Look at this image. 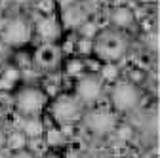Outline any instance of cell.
<instances>
[{"label":"cell","mask_w":160,"mask_h":158,"mask_svg":"<svg viewBox=\"0 0 160 158\" xmlns=\"http://www.w3.org/2000/svg\"><path fill=\"white\" fill-rule=\"evenodd\" d=\"M13 103H15V109L21 112V114H27V116H32V114H38L48 103V95L40 90V88H34V86H25L21 90H17L15 97H13Z\"/></svg>","instance_id":"5b68a950"},{"label":"cell","mask_w":160,"mask_h":158,"mask_svg":"<svg viewBox=\"0 0 160 158\" xmlns=\"http://www.w3.org/2000/svg\"><path fill=\"white\" fill-rule=\"evenodd\" d=\"M78 29H80V36H84V38H93L97 34V27H95V23L90 21V19H86Z\"/></svg>","instance_id":"ffe728a7"},{"label":"cell","mask_w":160,"mask_h":158,"mask_svg":"<svg viewBox=\"0 0 160 158\" xmlns=\"http://www.w3.org/2000/svg\"><path fill=\"white\" fill-rule=\"evenodd\" d=\"M88 19L86 15V10L80 6L78 2H72L69 6H65L59 13V21H61V27H67V29H78L84 21Z\"/></svg>","instance_id":"30bf717a"},{"label":"cell","mask_w":160,"mask_h":158,"mask_svg":"<svg viewBox=\"0 0 160 158\" xmlns=\"http://www.w3.org/2000/svg\"><path fill=\"white\" fill-rule=\"evenodd\" d=\"M12 158H36V156H34L31 151H27V149H21V151H15Z\"/></svg>","instance_id":"7402d4cb"},{"label":"cell","mask_w":160,"mask_h":158,"mask_svg":"<svg viewBox=\"0 0 160 158\" xmlns=\"http://www.w3.org/2000/svg\"><path fill=\"white\" fill-rule=\"evenodd\" d=\"M0 38L6 46L23 48L32 38V25L23 15H12L0 23Z\"/></svg>","instance_id":"7a4b0ae2"},{"label":"cell","mask_w":160,"mask_h":158,"mask_svg":"<svg viewBox=\"0 0 160 158\" xmlns=\"http://www.w3.org/2000/svg\"><path fill=\"white\" fill-rule=\"evenodd\" d=\"M34 4H36V10L42 13V15H53L55 12V0H34Z\"/></svg>","instance_id":"e0dca14e"},{"label":"cell","mask_w":160,"mask_h":158,"mask_svg":"<svg viewBox=\"0 0 160 158\" xmlns=\"http://www.w3.org/2000/svg\"><path fill=\"white\" fill-rule=\"evenodd\" d=\"M72 2H76V0H55V4H59L61 8H65V6H69V4H72Z\"/></svg>","instance_id":"603a6c76"},{"label":"cell","mask_w":160,"mask_h":158,"mask_svg":"<svg viewBox=\"0 0 160 158\" xmlns=\"http://www.w3.org/2000/svg\"><path fill=\"white\" fill-rule=\"evenodd\" d=\"M128 52V36L120 29H101L92 38V53L103 63H116Z\"/></svg>","instance_id":"6da1fadb"},{"label":"cell","mask_w":160,"mask_h":158,"mask_svg":"<svg viewBox=\"0 0 160 158\" xmlns=\"http://www.w3.org/2000/svg\"><path fill=\"white\" fill-rule=\"evenodd\" d=\"M118 74H120V71H118V65L116 63H103L101 67H99V78L105 82V80H109V82H116L118 80Z\"/></svg>","instance_id":"9a60e30c"},{"label":"cell","mask_w":160,"mask_h":158,"mask_svg":"<svg viewBox=\"0 0 160 158\" xmlns=\"http://www.w3.org/2000/svg\"><path fill=\"white\" fill-rule=\"evenodd\" d=\"M13 2L21 4V6H27V4H34V0H13Z\"/></svg>","instance_id":"d4e9b609"},{"label":"cell","mask_w":160,"mask_h":158,"mask_svg":"<svg viewBox=\"0 0 160 158\" xmlns=\"http://www.w3.org/2000/svg\"><path fill=\"white\" fill-rule=\"evenodd\" d=\"M133 19H135L133 10L128 8V6H116L111 12V23L114 25V29H120V31L130 27L133 23Z\"/></svg>","instance_id":"8fae6325"},{"label":"cell","mask_w":160,"mask_h":158,"mask_svg":"<svg viewBox=\"0 0 160 158\" xmlns=\"http://www.w3.org/2000/svg\"><path fill=\"white\" fill-rule=\"evenodd\" d=\"M42 158H61L59 154H55V152H48V154H44Z\"/></svg>","instance_id":"484cf974"},{"label":"cell","mask_w":160,"mask_h":158,"mask_svg":"<svg viewBox=\"0 0 160 158\" xmlns=\"http://www.w3.org/2000/svg\"><path fill=\"white\" fill-rule=\"evenodd\" d=\"M84 120L88 130L93 131L95 135H107L116 128V116L109 109H92L84 116Z\"/></svg>","instance_id":"52a82bcc"},{"label":"cell","mask_w":160,"mask_h":158,"mask_svg":"<svg viewBox=\"0 0 160 158\" xmlns=\"http://www.w3.org/2000/svg\"><path fill=\"white\" fill-rule=\"evenodd\" d=\"M61 61V48L55 42H44L40 44L32 55V63L40 69H53Z\"/></svg>","instance_id":"ba28073f"},{"label":"cell","mask_w":160,"mask_h":158,"mask_svg":"<svg viewBox=\"0 0 160 158\" xmlns=\"http://www.w3.org/2000/svg\"><path fill=\"white\" fill-rule=\"evenodd\" d=\"M21 131L29 137V139H40V137L44 135V122L40 120L36 114H32V116H29L25 120Z\"/></svg>","instance_id":"7c38bea8"},{"label":"cell","mask_w":160,"mask_h":158,"mask_svg":"<svg viewBox=\"0 0 160 158\" xmlns=\"http://www.w3.org/2000/svg\"><path fill=\"white\" fill-rule=\"evenodd\" d=\"M21 69L17 65H8L0 76V88H12L13 84H17V80L21 78Z\"/></svg>","instance_id":"4fadbf2b"},{"label":"cell","mask_w":160,"mask_h":158,"mask_svg":"<svg viewBox=\"0 0 160 158\" xmlns=\"http://www.w3.org/2000/svg\"><path fill=\"white\" fill-rule=\"evenodd\" d=\"M84 103H80L76 95L59 93L52 101V116L59 126H72L84 116Z\"/></svg>","instance_id":"3957f363"},{"label":"cell","mask_w":160,"mask_h":158,"mask_svg":"<svg viewBox=\"0 0 160 158\" xmlns=\"http://www.w3.org/2000/svg\"><path fill=\"white\" fill-rule=\"evenodd\" d=\"M65 158H74V156H71V154H69V156H65Z\"/></svg>","instance_id":"4316f807"},{"label":"cell","mask_w":160,"mask_h":158,"mask_svg":"<svg viewBox=\"0 0 160 158\" xmlns=\"http://www.w3.org/2000/svg\"><path fill=\"white\" fill-rule=\"evenodd\" d=\"M76 52L78 53H82V55H92V38H84V36H80L76 44H74Z\"/></svg>","instance_id":"ac0fdd59"},{"label":"cell","mask_w":160,"mask_h":158,"mask_svg":"<svg viewBox=\"0 0 160 158\" xmlns=\"http://www.w3.org/2000/svg\"><path fill=\"white\" fill-rule=\"evenodd\" d=\"M114 131L118 133V137H122V139H130V137L133 135V130H132V126H128V124H116Z\"/></svg>","instance_id":"44dd1931"},{"label":"cell","mask_w":160,"mask_h":158,"mask_svg":"<svg viewBox=\"0 0 160 158\" xmlns=\"http://www.w3.org/2000/svg\"><path fill=\"white\" fill-rule=\"evenodd\" d=\"M63 139H65V135L61 133V130H55V128H53V130L46 131V141H48V145H52V147L61 145Z\"/></svg>","instance_id":"d6986e66"},{"label":"cell","mask_w":160,"mask_h":158,"mask_svg":"<svg viewBox=\"0 0 160 158\" xmlns=\"http://www.w3.org/2000/svg\"><path fill=\"white\" fill-rule=\"evenodd\" d=\"M6 143L10 145V149L15 152V151H21V149H27L29 145V137L23 133V131H13L12 135L6 137Z\"/></svg>","instance_id":"5bb4252c"},{"label":"cell","mask_w":160,"mask_h":158,"mask_svg":"<svg viewBox=\"0 0 160 158\" xmlns=\"http://www.w3.org/2000/svg\"><path fill=\"white\" fill-rule=\"evenodd\" d=\"M84 69H86V63L82 61V59H76V57L69 59V61H67V65H65V71H67V74H69V76H78V78L82 76Z\"/></svg>","instance_id":"2e32d148"},{"label":"cell","mask_w":160,"mask_h":158,"mask_svg":"<svg viewBox=\"0 0 160 158\" xmlns=\"http://www.w3.org/2000/svg\"><path fill=\"white\" fill-rule=\"evenodd\" d=\"M6 145V133H4V130L0 128V149H2Z\"/></svg>","instance_id":"cb8c5ba5"},{"label":"cell","mask_w":160,"mask_h":158,"mask_svg":"<svg viewBox=\"0 0 160 158\" xmlns=\"http://www.w3.org/2000/svg\"><path fill=\"white\" fill-rule=\"evenodd\" d=\"M34 31L44 42H55V40L61 38L63 27H61L59 17L53 13V15H40V19L34 25Z\"/></svg>","instance_id":"9c48e42d"},{"label":"cell","mask_w":160,"mask_h":158,"mask_svg":"<svg viewBox=\"0 0 160 158\" xmlns=\"http://www.w3.org/2000/svg\"><path fill=\"white\" fill-rule=\"evenodd\" d=\"M74 95L80 99V103H95L99 97L103 95V80L99 74H82L76 80Z\"/></svg>","instance_id":"8992f818"},{"label":"cell","mask_w":160,"mask_h":158,"mask_svg":"<svg viewBox=\"0 0 160 158\" xmlns=\"http://www.w3.org/2000/svg\"><path fill=\"white\" fill-rule=\"evenodd\" d=\"M139 99H141V90L128 78L116 80L111 88V103L116 111H132L137 107Z\"/></svg>","instance_id":"277c9868"}]
</instances>
